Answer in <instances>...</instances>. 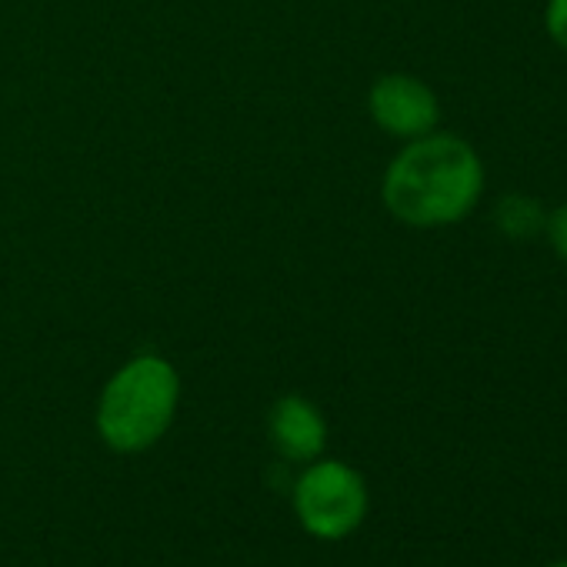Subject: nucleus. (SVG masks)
<instances>
[{"label":"nucleus","mask_w":567,"mask_h":567,"mask_svg":"<svg viewBox=\"0 0 567 567\" xmlns=\"http://www.w3.org/2000/svg\"><path fill=\"white\" fill-rule=\"evenodd\" d=\"M484 194L481 154L457 134L431 131L388 164L381 197L394 220L421 230L461 224Z\"/></svg>","instance_id":"f257e3e1"},{"label":"nucleus","mask_w":567,"mask_h":567,"mask_svg":"<svg viewBox=\"0 0 567 567\" xmlns=\"http://www.w3.org/2000/svg\"><path fill=\"white\" fill-rule=\"evenodd\" d=\"M181 398V378L171 361L141 354L127 361L104 388L97 431L111 451L137 454L164 437Z\"/></svg>","instance_id":"f03ea898"},{"label":"nucleus","mask_w":567,"mask_h":567,"mask_svg":"<svg viewBox=\"0 0 567 567\" xmlns=\"http://www.w3.org/2000/svg\"><path fill=\"white\" fill-rule=\"evenodd\" d=\"M295 511L308 534L341 540L361 527L368 514V487L354 467L341 461H318L295 487Z\"/></svg>","instance_id":"7ed1b4c3"},{"label":"nucleus","mask_w":567,"mask_h":567,"mask_svg":"<svg viewBox=\"0 0 567 567\" xmlns=\"http://www.w3.org/2000/svg\"><path fill=\"white\" fill-rule=\"evenodd\" d=\"M371 121L401 141L424 137L437 131L441 121V101L437 94L414 74H384L371 84L368 94Z\"/></svg>","instance_id":"20e7f679"},{"label":"nucleus","mask_w":567,"mask_h":567,"mask_svg":"<svg viewBox=\"0 0 567 567\" xmlns=\"http://www.w3.org/2000/svg\"><path fill=\"white\" fill-rule=\"evenodd\" d=\"M267 434L280 457L288 461H315L328 444V424L324 414L298 394L280 398L267 414Z\"/></svg>","instance_id":"39448f33"},{"label":"nucleus","mask_w":567,"mask_h":567,"mask_svg":"<svg viewBox=\"0 0 567 567\" xmlns=\"http://www.w3.org/2000/svg\"><path fill=\"white\" fill-rule=\"evenodd\" d=\"M491 217H494V227L511 240H530V237L544 234V224H547L544 204L537 197H530V194H520V190L504 194L494 204Z\"/></svg>","instance_id":"423d86ee"},{"label":"nucleus","mask_w":567,"mask_h":567,"mask_svg":"<svg viewBox=\"0 0 567 567\" xmlns=\"http://www.w3.org/2000/svg\"><path fill=\"white\" fill-rule=\"evenodd\" d=\"M544 237H547L550 250L560 257V264H567V204H560V207L547 210Z\"/></svg>","instance_id":"0eeeda50"},{"label":"nucleus","mask_w":567,"mask_h":567,"mask_svg":"<svg viewBox=\"0 0 567 567\" xmlns=\"http://www.w3.org/2000/svg\"><path fill=\"white\" fill-rule=\"evenodd\" d=\"M544 31L567 54V0H547L544 4Z\"/></svg>","instance_id":"6e6552de"},{"label":"nucleus","mask_w":567,"mask_h":567,"mask_svg":"<svg viewBox=\"0 0 567 567\" xmlns=\"http://www.w3.org/2000/svg\"><path fill=\"white\" fill-rule=\"evenodd\" d=\"M554 567H567V560H560V564H554Z\"/></svg>","instance_id":"1a4fd4ad"}]
</instances>
